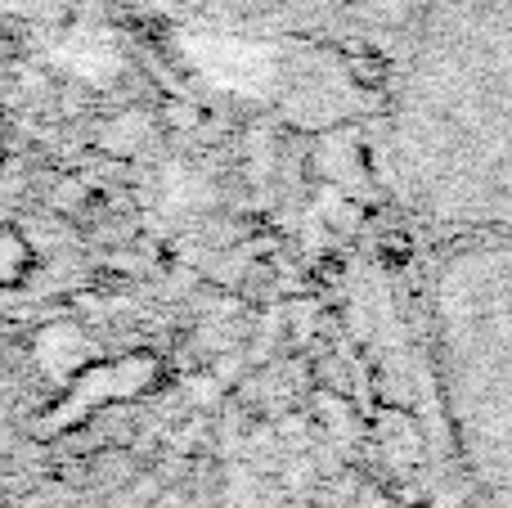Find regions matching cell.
<instances>
[{"label": "cell", "instance_id": "6da1fadb", "mask_svg": "<svg viewBox=\"0 0 512 508\" xmlns=\"http://www.w3.org/2000/svg\"><path fill=\"white\" fill-rule=\"evenodd\" d=\"M387 176L445 239L512 243V0H409Z\"/></svg>", "mask_w": 512, "mask_h": 508}, {"label": "cell", "instance_id": "7a4b0ae2", "mask_svg": "<svg viewBox=\"0 0 512 508\" xmlns=\"http://www.w3.org/2000/svg\"><path fill=\"white\" fill-rule=\"evenodd\" d=\"M436 383L481 508H512V243L445 239L427 279Z\"/></svg>", "mask_w": 512, "mask_h": 508}, {"label": "cell", "instance_id": "3957f363", "mask_svg": "<svg viewBox=\"0 0 512 508\" xmlns=\"http://www.w3.org/2000/svg\"><path fill=\"white\" fill-rule=\"evenodd\" d=\"M171 5L189 9L212 23H243V27H265V23H301V18H319L346 9L355 0H171Z\"/></svg>", "mask_w": 512, "mask_h": 508}, {"label": "cell", "instance_id": "277c9868", "mask_svg": "<svg viewBox=\"0 0 512 508\" xmlns=\"http://www.w3.org/2000/svg\"><path fill=\"white\" fill-rule=\"evenodd\" d=\"M9 5H23V0H9Z\"/></svg>", "mask_w": 512, "mask_h": 508}]
</instances>
